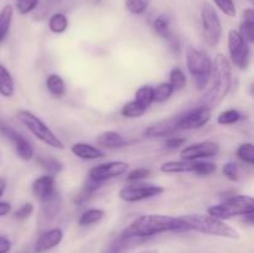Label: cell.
I'll list each match as a JSON object with an SVG mask.
<instances>
[{
  "label": "cell",
  "mask_w": 254,
  "mask_h": 253,
  "mask_svg": "<svg viewBox=\"0 0 254 253\" xmlns=\"http://www.w3.org/2000/svg\"><path fill=\"white\" fill-rule=\"evenodd\" d=\"M186 231L185 225L180 217H173L169 215H159V213H149L143 215L134 220L122 236L130 240H144L165 232H179Z\"/></svg>",
  "instance_id": "6da1fadb"
},
{
  "label": "cell",
  "mask_w": 254,
  "mask_h": 253,
  "mask_svg": "<svg viewBox=\"0 0 254 253\" xmlns=\"http://www.w3.org/2000/svg\"><path fill=\"white\" fill-rule=\"evenodd\" d=\"M211 87L206 92L205 106L217 107L222 103L223 99L228 96L232 87V64H231L228 57L225 55L218 54L212 61V72H211Z\"/></svg>",
  "instance_id": "7a4b0ae2"
},
{
  "label": "cell",
  "mask_w": 254,
  "mask_h": 253,
  "mask_svg": "<svg viewBox=\"0 0 254 253\" xmlns=\"http://www.w3.org/2000/svg\"><path fill=\"white\" fill-rule=\"evenodd\" d=\"M181 221L185 225L186 231H196L203 235L216 236V237L230 238V240H238L240 233L231 227L230 225L222 220L212 217L207 213H190V215L180 216Z\"/></svg>",
  "instance_id": "3957f363"
},
{
  "label": "cell",
  "mask_w": 254,
  "mask_h": 253,
  "mask_svg": "<svg viewBox=\"0 0 254 253\" xmlns=\"http://www.w3.org/2000/svg\"><path fill=\"white\" fill-rule=\"evenodd\" d=\"M207 213L218 220H230L237 216L253 215L254 200L250 195H235L226 198L223 202L212 205L207 208Z\"/></svg>",
  "instance_id": "277c9868"
},
{
  "label": "cell",
  "mask_w": 254,
  "mask_h": 253,
  "mask_svg": "<svg viewBox=\"0 0 254 253\" xmlns=\"http://www.w3.org/2000/svg\"><path fill=\"white\" fill-rule=\"evenodd\" d=\"M186 67L193 78L197 89L202 91L207 87L212 72V60L202 50L189 46L185 52Z\"/></svg>",
  "instance_id": "5b68a950"
},
{
  "label": "cell",
  "mask_w": 254,
  "mask_h": 253,
  "mask_svg": "<svg viewBox=\"0 0 254 253\" xmlns=\"http://www.w3.org/2000/svg\"><path fill=\"white\" fill-rule=\"evenodd\" d=\"M17 119L20 123L41 143L46 144L50 148L57 149V150H64V145L61 139L52 131V129L42 121L40 117L34 114L32 112L26 109H20L17 112Z\"/></svg>",
  "instance_id": "8992f818"
},
{
  "label": "cell",
  "mask_w": 254,
  "mask_h": 253,
  "mask_svg": "<svg viewBox=\"0 0 254 253\" xmlns=\"http://www.w3.org/2000/svg\"><path fill=\"white\" fill-rule=\"evenodd\" d=\"M201 29H202L203 40L210 47H216L222 39L223 27L217 10L210 2H203L201 5Z\"/></svg>",
  "instance_id": "52a82bcc"
},
{
  "label": "cell",
  "mask_w": 254,
  "mask_h": 253,
  "mask_svg": "<svg viewBox=\"0 0 254 253\" xmlns=\"http://www.w3.org/2000/svg\"><path fill=\"white\" fill-rule=\"evenodd\" d=\"M227 47L230 54L231 64H235L240 69H247L251 62L250 44L242 37L238 30L231 29L227 35Z\"/></svg>",
  "instance_id": "ba28073f"
},
{
  "label": "cell",
  "mask_w": 254,
  "mask_h": 253,
  "mask_svg": "<svg viewBox=\"0 0 254 253\" xmlns=\"http://www.w3.org/2000/svg\"><path fill=\"white\" fill-rule=\"evenodd\" d=\"M165 189L155 184H143L134 183L130 185H126L119 190L118 196L121 200L126 202H139V201L148 200V198L156 197L161 195Z\"/></svg>",
  "instance_id": "9c48e42d"
},
{
  "label": "cell",
  "mask_w": 254,
  "mask_h": 253,
  "mask_svg": "<svg viewBox=\"0 0 254 253\" xmlns=\"http://www.w3.org/2000/svg\"><path fill=\"white\" fill-rule=\"evenodd\" d=\"M0 134L7 139L14 145L15 153L21 160L30 161L35 156V150L32 144L22 135L21 133L7 126L5 122L0 121Z\"/></svg>",
  "instance_id": "30bf717a"
},
{
  "label": "cell",
  "mask_w": 254,
  "mask_h": 253,
  "mask_svg": "<svg viewBox=\"0 0 254 253\" xmlns=\"http://www.w3.org/2000/svg\"><path fill=\"white\" fill-rule=\"evenodd\" d=\"M212 117V109L210 107L198 106L190 109L183 116L178 117V128L179 130H195L205 126Z\"/></svg>",
  "instance_id": "8fae6325"
},
{
  "label": "cell",
  "mask_w": 254,
  "mask_h": 253,
  "mask_svg": "<svg viewBox=\"0 0 254 253\" xmlns=\"http://www.w3.org/2000/svg\"><path fill=\"white\" fill-rule=\"evenodd\" d=\"M128 168L129 164L126 163V161H107V163H102L93 166L89 170L88 179L94 181V183L103 184L104 181L112 180V179L124 175L128 171Z\"/></svg>",
  "instance_id": "7c38bea8"
},
{
  "label": "cell",
  "mask_w": 254,
  "mask_h": 253,
  "mask_svg": "<svg viewBox=\"0 0 254 253\" xmlns=\"http://www.w3.org/2000/svg\"><path fill=\"white\" fill-rule=\"evenodd\" d=\"M218 153H220V144L212 140H205L184 146L180 153V156L184 160L196 161L202 160V159L213 158Z\"/></svg>",
  "instance_id": "4fadbf2b"
},
{
  "label": "cell",
  "mask_w": 254,
  "mask_h": 253,
  "mask_svg": "<svg viewBox=\"0 0 254 253\" xmlns=\"http://www.w3.org/2000/svg\"><path fill=\"white\" fill-rule=\"evenodd\" d=\"M31 190L35 197L41 203L52 200V198L59 195V191H57L56 186V179H55V176L49 175V174L35 179L32 181Z\"/></svg>",
  "instance_id": "5bb4252c"
},
{
  "label": "cell",
  "mask_w": 254,
  "mask_h": 253,
  "mask_svg": "<svg viewBox=\"0 0 254 253\" xmlns=\"http://www.w3.org/2000/svg\"><path fill=\"white\" fill-rule=\"evenodd\" d=\"M64 240V231L59 227L50 228V230L45 231L44 233L40 235L37 238L36 245H35V252L36 253H44L47 251L52 250V248L57 247L60 243Z\"/></svg>",
  "instance_id": "9a60e30c"
},
{
  "label": "cell",
  "mask_w": 254,
  "mask_h": 253,
  "mask_svg": "<svg viewBox=\"0 0 254 253\" xmlns=\"http://www.w3.org/2000/svg\"><path fill=\"white\" fill-rule=\"evenodd\" d=\"M178 130V117H176V118H169L166 121L158 122L148 126L143 131V135L146 138H164V136L174 135Z\"/></svg>",
  "instance_id": "2e32d148"
},
{
  "label": "cell",
  "mask_w": 254,
  "mask_h": 253,
  "mask_svg": "<svg viewBox=\"0 0 254 253\" xmlns=\"http://www.w3.org/2000/svg\"><path fill=\"white\" fill-rule=\"evenodd\" d=\"M71 153L81 160H97V159H102L106 156L104 151L98 146H94L89 143H83V141L74 143L71 146Z\"/></svg>",
  "instance_id": "e0dca14e"
},
{
  "label": "cell",
  "mask_w": 254,
  "mask_h": 253,
  "mask_svg": "<svg viewBox=\"0 0 254 253\" xmlns=\"http://www.w3.org/2000/svg\"><path fill=\"white\" fill-rule=\"evenodd\" d=\"M97 144L106 149H119L127 145V140L118 131L107 130L97 136Z\"/></svg>",
  "instance_id": "ac0fdd59"
},
{
  "label": "cell",
  "mask_w": 254,
  "mask_h": 253,
  "mask_svg": "<svg viewBox=\"0 0 254 253\" xmlns=\"http://www.w3.org/2000/svg\"><path fill=\"white\" fill-rule=\"evenodd\" d=\"M243 20L241 22V26L238 32L242 35L243 39L248 42V44H253L254 42V10L252 7L245 9L242 12Z\"/></svg>",
  "instance_id": "d6986e66"
},
{
  "label": "cell",
  "mask_w": 254,
  "mask_h": 253,
  "mask_svg": "<svg viewBox=\"0 0 254 253\" xmlns=\"http://www.w3.org/2000/svg\"><path fill=\"white\" fill-rule=\"evenodd\" d=\"M195 161L190 160H169L160 165V171L164 174L192 173Z\"/></svg>",
  "instance_id": "ffe728a7"
},
{
  "label": "cell",
  "mask_w": 254,
  "mask_h": 253,
  "mask_svg": "<svg viewBox=\"0 0 254 253\" xmlns=\"http://www.w3.org/2000/svg\"><path fill=\"white\" fill-rule=\"evenodd\" d=\"M15 93V83L9 69L0 63V94L5 98H11Z\"/></svg>",
  "instance_id": "44dd1931"
},
{
  "label": "cell",
  "mask_w": 254,
  "mask_h": 253,
  "mask_svg": "<svg viewBox=\"0 0 254 253\" xmlns=\"http://www.w3.org/2000/svg\"><path fill=\"white\" fill-rule=\"evenodd\" d=\"M46 88L56 98H61L66 93V82L60 74L51 73L46 77Z\"/></svg>",
  "instance_id": "7402d4cb"
},
{
  "label": "cell",
  "mask_w": 254,
  "mask_h": 253,
  "mask_svg": "<svg viewBox=\"0 0 254 253\" xmlns=\"http://www.w3.org/2000/svg\"><path fill=\"white\" fill-rule=\"evenodd\" d=\"M68 17L64 12H54L49 17V21H47L49 30L55 35H61L66 32L67 29H68Z\"/></svg>",
  "instance_id": "603a6c76"
},
{
  "label": "cell",
  "mask_w": 254,
  "mask_h": 253,
  "mask_svg": "<svg viewBox=\"0 0 254 253\" xmlns=\"http://www.w3.org/2000/svg\"><path fill=\"white\" fill-rule=\"evenodd\" d=\"M12 17H14V7L10 4L5 5L0 11V44L9 35L10 27L12 24Z\"/></svg>",
  "instance_id": "cb8c5ba5"
},
{
  "label": "cell",
  "mask_w": 254,
  "mask_h": 253,
  "mask_svg": "<svg viewBox=\"0 0 254 253\" xmlns=\"http://www.w3.org/2000/svg\"><path fill=\"white\" fill-rule=\"evenodd\" d=\"M104 217H106V211L102 208H88L79 216L78 225L82 227H88L99 223Z\"/></svg>",
  "instance_id": "d4e9b609"
},
{
  "label": "cell",
  "mask_w": 254,
  "mask_h": 253,
  "mask_svg": "<svg viewBox=\"0 0 254 253\" xmlns=\"http://www.w3.org/2000/svg\"><path fill=\"white\" fill-rule=\"evenodd\" d=\"M153 29L158 36L166 40L173 34V31H171L170 17L165 14H161L159 16H156L153 21Z\"/></svg>",
  "instance_id": "484cf974"
},
{
  "label": "cell",
  "mask_w": 254,
  "mask_h": 253,
  "mask_svg": "<svg viewBox=\"0 0 254 253\" xmlns=\"http://www.w3.org/2000/svg\"><path fill=\"white\" fill-rule=\"evenodd\" d=\"M148 111L146 107H144L143 104H140L139 102H136L135 99L133 101H129L128 103L124 104L121 109V114L124 118L134 119V118H140L145 114V112Z\"/></svg>",
  "instance_id": "4316f807"
},
{
  "label": "cell",
  "mask_w": 254,
  "mask_h": 253,
  "mask_svg": "<svg viewBox=\"0 0 254 253\" xmlns=\"http://www.w3.org/2000/svg\"><path fill=\"white\" fill-rule=\"evenodd\" d=\"M101 186L102 184L94 183V181L89 180L88 179V181L84 184L82 190L79 191V192L76 195V197H74V202H76L77 205H83V203H86L87 201L92 197V195H93L99 188H101Z\"/></svg>",
  "instance_id": "83f0119b"
},
{
  "label": "cell",
  "mask_w": 254,
  "mask_h": 253,
  "mask_svg": "<svg viewBox=\"0 0 254 253\" xmlns=\"http://www.w3.org/2000/svg\"><path fill=\"white\" fill-rule=\"evenodd\" d=\"M37 163L49 173V175L52 176L61 173L62 169H64L61 161L56 158H51V156H40V158H37Z\"/></svg>",
  "instance_id": "f1b7e54d"
},
{
  "label": "cell",
  "mask_w": 254,
  "mask_h": 253,
  "mask_svg": "<svg viewBox=\"0 0 254 253\" xmlns=\"http://www.w3.org/2000/svg\"><path fill=\"white\" fill-rule=\"evenodd\" d=\"M243 119V114L238 109L231 108L221 112L217 117V123L220 126H232V124L238 123Z\"/></svg>",
  "instance_id": "f546056e"
},
{
  "label": "cell",
  "mask_w": 254,
  "mask_h": 253,
  "mask_svg": "<svg viewBox=\"0 0 254 253\" xmlns=\"http://www.w3.org/2000/svg\"><path fill=\"white\" fill-rule=\"evenodd\" d=\"M41 208H42V213L46 218L49 220H52V218L56 217L59 215L60 210H61V205H62V201H61V196L59 195L56 197H54L52 200L46 201V202H42L41 203Z\"/></svg>",
  "instance_id": "4dcf8cb0"
},
{
  "label": "cell",
  "mask_w": 254,
  "mask_h": 253,
  "mask_svg": "<svg viewBox=\"0 0 254 253\" xmlns=\"http://www.w3.org/2000/svg\"><path fill=\"white\" fill-rule=\"evenodd\" d=\"M134 99L140 104H143L144 107L149 108L154 103V87L149 86V84L139 87L136 89L135 98Z\"/></svg>",
  "instance_id": "1f68e13d"
},
{
  "label": "cell",
  "mask_w": 254,
  "mask_h": 253,
  "mask_svg": "<svg viewBox=\"0 0 254 253\" xmlns=\"http://www.w3.org/2000/svg\"><path fill=\"white\" fill-rule=\"evenodd\" d=\"M174 92H175V89L169 82L159 83L158 86L154 87V102L155 103H163V102L168 101L173 96Z\"/></svg>",
  "instance_id": "d6a6232c"
},
{
  "label": "cell",
  "mask_w": 254,
  "mask_h": 253,
  "mask_svg": "<svg viewBox=\"0 0 254 253\" xmlns=\"http://www.w3.org/2000/svg\"><path fill=\"white\" fill-rule=\"evenodd\" d=\"M169 83L174 87L175 91H180L184 89L188 84V77H186L185 72L179 67H175L170 71V76H169Z\"/></svg>",
  "instance_id": "836d02e7"
},
{
  "label": "cell",
  "mask_w": 254,
  "mask_h": 253,
  "mask_svg": "<svg viewBox=\"0 0 254 253\" xmlns=\"http://www.w3.org/2000/svg\"><path fill=\"white\" fill-rule=\"evenodd\" d=\"M151 0H126L124 6L130 14L133 15H143L150 6Z\"/></svg>",
  "instance_id": "e575fe53"
},
{
  "label": "cell",
  "mask_w": 254,
  "mask_h": 253,
  "mask_svg": "<svg viewBox=\"0 0 254 253\" xmlns=\"http://www.w3.org/2000/svg\"><path fill=\"white\" fill-rule=\"evenodd\" d=\"M217 170V165L211 161H203V160H196L195 166H193L192 174L197 176H210Z\"/></svg>",
  "instance_id": "d590c367"
},
{
  "label": "cell",
  "mask_w": 254,
  "mask_h": 253,
  "mask_svg": "<svg viewBox=\"0 0 254 253\" xmlns=\"http://www.w3.org/2000/svg\"><path fill=\"white\" fill-rule=\"evenodd\" d=\"M236 155L248 165L254 164V151L252 143H242L236 150Z\"/></svg>",
  "instance_id": "8d00e7d4"
},
{
  "label": "cell",
  "mask_w": 254,
  "mask_h": 253,
  "mask_svg": "<svg viewBox=\"0 0 254 253\" xmlns=\"http://www.w3.org/2000/svg\"><path fill=\"white\" fill-rule=\"evenodd\" d=\"M40 0H15V9L20 15H27L39 6Z\"/></svg>",
  "instance_id": "74e56055"
},
{
  "label": "cell",
  "mask_w": 254,
  "mask_h": 253,
  "mask_svg": "<svg viewBox=\"0 0 254 253\" xmlns=\"http://www.w3.org/2000/svg\"><path fill=\"white\" fill-rule=\"evenodd\" d=\"M216 6L228 17H235L237 15V7L233 0H212Z\"/></svg>",
  "instance_id": "f35d334b"
},
{
  "label": "cell",
  "mask_w": 254,
  "mask_h": 253,
  "mask_svg": "<svg viewBox=\"0 0 254 253\" xmlns=\"http://www.w3.org/2000/svg\"><path fill=\"white\" fill-rule=\"evenodd\" d=\"M222 174L231 181H238L240 179V166L235 161H228L222 166Z\"/></svg>",
  "instance_id": "ab89813d"
},
{
  "label": "cell",
  "mask_w": 254,
  "mask_h": 253,
  "mask_svg": "<svg viewBox=\"0 0 254 253\" xmlns=\"http://www.w3.org/2000/svg\"><path fill=\"white\" fill-rule=\"evenodd\" d=\"M151 174V170L149 168H136L128 173L127 175V180L130 183H138V181L144 180V179L149 178Z\"/></svg>",
  "instance_id": "60d3db41"
},
{
  "label": "cell",
  "mask_w": 254,
  "mask_h": 253,
  "mask_svg": "<svg viewBox=\"0 0 254 253\" xmlns=\"http://www.w3.org/2000/svg\"><path fill=\"white\" fill-rule=\"evenodd\" d=\"M32 212H34V205H32L31 202H25L24 205H21L16 211H15L14 217L16 218V220L24 221L26 220V218H29L30 216L32 215Z\"/></svg>",
  "instance_id": "b9f144b4"
},
{
  "label": "cell",
  "mask_w": 254,
  "mask_h": 253,
  "mask_svg": "<svg viewBox=\"0 0 254 253\" xmlns=\"http://www.w3.org/2000/svg\"><path fill=\"white\" fill-rule=\"evenodd\" d=\"M166 41H168L170 51L173 52L175 56H180L181 52H183V47H181V41H180V39L178 37V35H175L173 32V34H171L170 36L166 39Z\"/></svg>",
  "instance_id": "7bdbcfd3"
},
{
  "label": "cell",
  "mask_w": 254,
  "mask_h": 253,
  "mask_svg": "<svg viewBox=\"0 0 254 253\" xmlns=\"http://www.w3.org/2000/svg\"><path fill=\"white\" fill-rule=\"evenodd\" d=\"M186 144V138L183 136H168V139L165 140V146L168 149H178L180 146L185 145Z\"/></svg>",
  "instance_id": "ee69618b"
},
{
  "label": "cell",
  "mask_w": 254,
  "mask_h": 253,
  "mask_svg": "<svg viewBox=\"0 0 254 253\" xmlns=\"http://www.w3.org/2000/svg\"><path fill=\"white\" fill-rule=\"evenodd\" d=\"M11 241L5 236H0V253H9L11 250Z\"/></svg>",
  "instance_id": "f6af8a7d"
},
{
  "label": "cell",
  "mask_w": 254,
  "mask_h": 253,
  "mask_svg": "<svg viewBox=\"0 0 254 253\" xmlns=\"http://www.w3.org/2000/svg\"><path fill=\"white\" fill-rule=\"evenodd\" d=\"M10 212H11V205L5 201H0V217L9 215Z\"/></svg>",
  "instance_id": "bcb514c9"
},
{
  "label": "cell",
  "mask_w": 254,
  "mask_h": 253,
  "mask_svg": "<svg viewBox=\"0 0 254 253\" xmlns=\"http://www.w3.org/2000/svg\"><path fill=\"white\" fill-rule=\"evenodd\" d=\"M6 180H5L4 178H0V197H1L2 195H4L5 190H6Z\"/></svg>",
  "instance_id": "7dc6e473"
},
{
  "label": "cell",
  "mask_w": 254,
  "mask_h": 253,
  "mask_svg": "<svg viewBox=\"0 0 254 253\" xmlns=\"http://www.w3.org/2000/svg\"><path fill=\"white\" fill-rule=\"evenodd\" d=\"M139 253H159L156 250H145V251H141Z\"/></svg>",
  "instance_id": "c3c4849f"
}]
</instances>
